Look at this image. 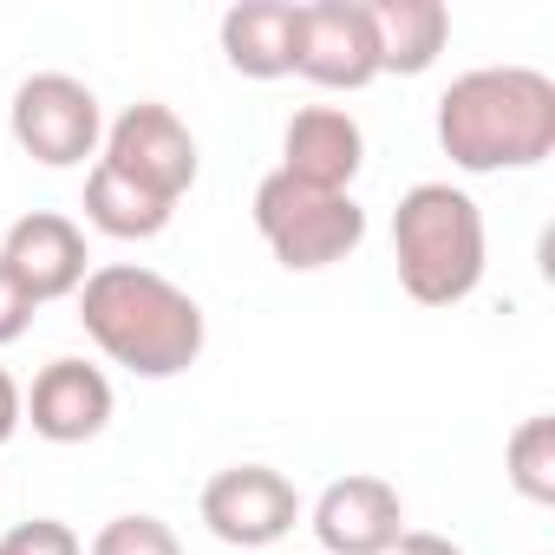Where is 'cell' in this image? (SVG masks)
Wrapping results in <instances>:
<instances>
[{
    "label": "cell",
    "instance_id": "6da1fadb",
    "mask_svg": "<svg viewBox=\"0 0 555 555\" xmlns=\"http://www.w3.org/2000/svg\"><path fill=\"white\" fill-rule=\"evenodd\" d=\"M79 321L99 340V353L138 379H177L203 360V308L138 261H105L86 274Z\"/></svg>",
    "mask_w": 555,
    "mask_h": 555
},
{
    "label": "cell",
    "instance_id": "7a4b0ae2",
    "mask_svg": "<svg viewBox=\"0 0 555 555\" xmlns=\"http://www.w3.org/2000/svg\"><path fill=\"white\" fill-rule=\"evenodd\" d=\"M438 144L457 170H535L555 151V79L535 66H477L438 99Z\"/></svg>",
    "mask_w": 555,
    "mask_h": 555
},
{
    "label": "cell",
    "instance_id": "3957f363",
    "mask_svg": "<svg viewBox=\"0 0 555 555\" xmlns=\"http://www.w3.org/2000/svg\"><path fill=\"white\" fill-rule=\"evenodd\" d=\"M392 261L418 308H457L483 282V209L451 183H412L392 209Z\"/></svg>",
    "mask_w": 555,
    "mask_h": 555
},
{
    "label": "cell",
    "instance_id": "277c9868",
    "mask_svg": "<svg viewBox=\"0 0 555 555\" xmlns=\"http://www.w3.org/2000/svg\"><path fill=\"white\" fill-rule=\"evenodd\" d=\"M255 229L282 268L314 274L347 261L366 242V209L347 190H314V183H295L288 170H268L255 183Z\"/></svg>",
    "mask_w": 555,
    "mask_h": 555
},
{
    "label": "cell",
    "instance_id": "5b68a950",
    "mask_svg": "<svg viewBox=\"0 0 555 555\" xmlns=\"http://www.w3.org/2000/svg\"><path fill=\"white\" fill-rule=\"evenodd\" d=\"M8 125H14V144L34 164H47V170H73V164H86L105 144L99 92L86 79H73V73H34V79H21Z\"/></svg>",
    "mask_w": 555,
    "mask_h": 555
},
{
    "label": "cell",
    "instance_id": "8992f818",
    "mask_svg": "<svg viewBox=\"0 0 555 555\" xmlns=\"http://www.w3.org/2000/svg\"><path fill=\"white\" fill-rule=\"evenodd\" d=\"M112 177L151 190L157 203H183L190 183H196V138L190 125L170 112V105H125L112 125H105V157H99Z\"/></svg>",
    "mask_w": 555,
    "mask_h": 555
},
{
    "label": "cell",
    "instance_id": "52a82bcc",
    "mask_svg": "<svg viewBox=\"0 0 555 555\" xmlns=\"http://www.w3.org/2000/svg\"><path fill=\"white\" fill-rule=\"evenodd\" d=\"M203 522L229 548H268L301 522V490L274 464H229L203 483Z\"/></svg>",
    "mask_w": 555,
    "mask_h": 555
},
{
    "label": "cell",
    "instance_id": "ba28073f",
    "mask_svg": "<svg viewBox=\"0 0 555 555\" xmlns=\"http://www.w3.org/2000/svg\"><path fill=\"white\" fill-rule=\"evenodd\" d=\"M295 73L327 92H360L379 79V40L366 0H308L295 34Z\"/></svg>",
    "mask_w": 555,
    "mask_h": 555
},
{
    "label": "cell",
    "instance_id": "9c48e42d",
    "mask_svg": "<svg viewBox=\"0 0 555 555\" xmlns=\"http://www.w3.org/2000/svg\"><path fill=\"white\" fill-rule=\"evenodd\" d=\"M0 261H8V274L47 308V301H66V295H79L86 288V229L73 222V216H60V209H34V216H21L14 229H8V242H0Z\"/></svg>",
    "mask_w": 555,
    "mask_h": 555
},
{
    "label": "cell",
    "instance_id": "30bf717a",
    "mask_svg": "<svg viewBox=\"0 0 555 555\" xmlns=\"http://www.w3.org/2000/svg\"><path fill=\"white\" fill-rule=\"evenodd\" d=\"M314 535H321V555H386L405 535V503L386 477L353 470V477L321 490Z\"/></svg>",
    "mask_w": 555,
    "mask_h": 555
},
{
    "label": "cell",
    "instance_id": "8fae6325",
    "mask_svg": "<svg viewBox=\"0 0 555 555\" xmlns=\"http://www.w3.org/2000/svg\"><path fill=\"white\" fill-rule=\"evenodd\" d=\"M27 425L47 444H86L112 425V379L86 360H53L40 366L34 392H27Z\"/></svg>",
    "mask_w": 555,
    "mask_h": 555
},
{
    "label": "cell",
    "instance_id": "7c38bea8",
    "mask_svg": "<svg viewBox=\"0 0 555 555\" xmlns=\"http://www.w3.org/2000/svg\"><path fill=\"white\" fill-rule=\"evenodd\" d=\"M366 164V131L340 105H308L282 131V170L314 190H347Z\"/></svg>",
    "mask_w": 555,
    "mask_h": 555
},
{
    "label": "cell",
    "instance_id": "4fadbf2b",
    "mask_svg": "<svg viewBox=\"0 0 555 555\" xmlns=\"http://www.w3.org/2000/svg\"><path fill=\"white\" fill-rule=\"evenodd\" d=\"M295 34H301L295 0H235L222 14V60L242 79H288L295 73Z\"/></svg>",
    "mask_w": 555,
    "mask_h": 555
},
{
    "label": "cell",
    "instance_id": "5bb4252c",
    "mask_svg": "<svg viewBox=\"0 0 555 555\" xmlns=\"http://www.w3.org/2000/svg\"><path fill=\"white\" fill-rule=\"evenodd\" d=\"M366 14H373V40H379V73L418 79L438 66V53L451 40L444 0H366Z\"/></svg>",
    "mask_w": 555,
    "mask_h": 555
},
{
    "label": "cell",
    "instance_id": "9a60e30c",
    "mask_svg": "<svg viewBox=\"0 0 555 555\" xmlns=\"http://www.w3.org/2000/svg\"><path fill=\"white\" fill-rule=\"evenodd\" d=\"M170 203H157L151 190H138V183H125V177H112L105 164H92V177H86V222L99 229V235H118V242H151V235H164L170 229Z\"/></svg>",
    "mask_w": 555,
    "mask_h": 555
},
{
    "label": "cell",
    "instance_id": "2e32d148",
    "mask_svg": "<svg viewBox=\"0 0 555 555\" xmlns=\"http://www.w3.org/2000/svg\"><path fill=\"white\" fill-rule=\"evenodd\" d=\"M509 483L529 503H555V418L535 412L509 431Z\"/></svg>",
    "mask_w": 555,
    "mask_h": 555
},
{
    "label": "cell",
    "instance_id": "e0dca14e",
    "mask_svg": "<svg viewBox=\"0 0 555 555\" xmlns=\"http://www.w3.org/2000/svg\"><path fill=\"white\" fill-rule=\"evenodd\" d=\"M86 555H183V542L164 516H112Z\"/></svg>",
    "mask_w": 555,
    "mask_h": 555
},
{
    "label": "cell",
    "instance_id": "ac0fdd59",
    "mask_svg": "<svg viewBox=\"0 0 555 555\" xmlns=\"http://www.w3.org/2000/svg\"><path fill=\"white\" fill-rule=\"evenodd\" d=\"M0 555H86V542L60 516H34V522H14L0 535Z\"/></svg>",
    "mask_w": 555,
    "mask_h": 555
},
{
    "label": "cell",
    "instance_id": "d6986e66",
    "mask_svg": "<svg viewBox=\"0 0 555 555\" xmlns=\"http://www.w3.org/2000/svg\"><path fill=\"white\" fill-rule=\"evenodd\" d=\"M34 314H40V301L8 274V261H0V347H14V340L34 327Z\"/></svg>",
    "mask_w": 555,
    "mask_h": 555
},
{
    "label": "cell",
    "instance_id": "ffe728a7",
    "mask_svg": "<svg viewBox=\"0 0 555 555\" xmlns=\"http://www.w3.org/2000/svg\"><path fill=\"white\" fill-rule=\"evenodd\" d=\"M21 425H27V392L14 386V373H8V366H0V444H8Z\"/></svg>",
    "mask_w": 555,
    "mask_h": 555
},
{
    "label": "cell",
    "instance_id": "44dd1931",
    "mask_svg": "<svg viewBox=\"0 0 555 555\" xmlns=\"http://www.w3.org/2000/svg\"><path fill=\"white\" fill-rule=\"evenodd\" d=\"M386 555H464V548H457L451 535H431V529H405V535H399Z\"/></svg>",
    "mask_w": 555,
    "mask_h": 555
}]
</instances>
